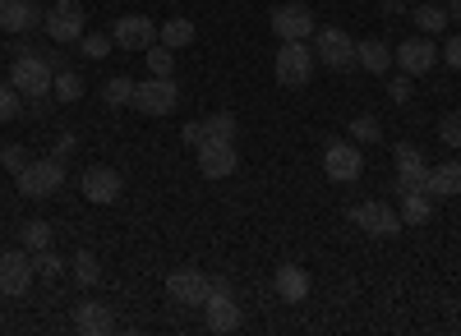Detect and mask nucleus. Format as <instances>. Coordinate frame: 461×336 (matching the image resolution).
Here are the masks:
<instances>
[{
  "mask_svg": "<svg viewBox=\"0 0 461 336\" xmlns=\"http://www.w3.org/2000/svg\"><path fill=\"white\" fill-rule=\"evenodd\" d=\"M51 79H56V69L42 51H32V56H19L10 65V88H19L28 102L32 97H51Z\"/></svg>",
  "mask_w": 461,
  "mask_h": 336,
  "instance_id": "f257e3e1",
  "label": "nucleus"
},
{
  "mask_svg": "<svg viewBox=\"0 0 461 336\" xmlns=\"http://www.w3.org/2000/svg\"><path fill=\"white\" fill-rule=\"evenodd\" d=\"M314 69H319V60L304 42H282V51L273 56V74H277L282 88H304L314 79Z\"/></svg>",
  "mask_w": 461,
  "mask_h": 336,
  "instance_id": "f03ea898",
  "label": "nucleus"
},
{
  "mask_svg": "<svg viewBox=\"0 0 461 336\" xmlns=\"http://www.w3.org/2000/svg\"><path fill=\"white\" fill-rule=\"evenodd\" d=\"M14 180H19V194L23 199H51V194H60V184H65V162L60 157L28 162Z\"/></svg>",
  "mask_w": 461,
  "mask_h": 336,
  "instance_id": "7ed1b4c3",
  "label": "nucleus"
},
{
  "mask_svg": "<svg viewBox=\"0 0 461 336\" xmlns=\"http://www.w3.org/2000/svg\"><path fill=\"white\" fill-rule=\"evenodd\" d=\"M176 102H180L176 74H171V79H158V74H148L143 84H134V111H139V116H171Z\"/></svg>",
  "mask_w": 461,
  "mask_h": 336,
  "instance_id": "20e7f679",
  "label": "nucleus"
},
{
  "mask_svg": "<svg viewBox=\"0 0 461 336\" xmlns=\"http://www.w3.org/2000/svg\"><path fill=\"white\" fill-rule=\"evenodd\" d=\"M351 221H356L365 235H374V240H393V235L402 231V212H397L393 203H378V199L356 203V208H351Z\"/></svg>",
  "mask_w": 461,
  "mask_h": 336,
  "instance_id": "39448f33",
  "label": "nucleus"
},
{
  "mask_svg": "<svg viewBox=\"0 0 461 336\" xmlns=\"http://www.w3.org/2000/svg\"><path fill=\"white\" fill-rule=\"evenodd\" d=\"M314 60L328 69H356V37L341 32V28H319L314 32Z\"/></svg>",
  "mask_w": 461,
  "mask_h": 336,
  "instance_id": "423d86ee",
  "label": "nucleus"
},
{
  "mask_svg": "<svg viewBox=\"0 0 461 336\" xmlns=\"http://www.w3.org/2000/svg\"><path fill=\"white\" fill-rule=\"evenodd\" d=\"M42 28H47L51 42H60V47L79 42V37H84V5H79V0H56V5L42 14Z\"/></svg>",
  "mask_w": 461,
  "mask_h": 336,
  "instance_id": "0eeeda50",
  "label": "nucleus"
},
{
  "mask_svg": "<svg viewBox=\"0 0 461 336\" xmlns=\"http://www.w3.org/2000/svg\"><path fill=\"white\" fill-rule=\"evenodd\" d=\"M203 314H208V327L212 332H236L240 327V305L230 286L221 277H208V300H203Z\"/></svg>",
  "mask_w": 461,
  "mask_h": 336,
  "instance_id": "6e6552de",
  "label": "nucleus"
},
{
  "mask_svg": "<svg viewBox=\"0 0 461 336\" xmlns=\"http://www.w3.org/2000/svg\"><path fill=\"white\" fill-rule=\"evenodd\" d=\"M323 171H328V180H337V184H356V180H360V171H365L360 143H356V138H337V143H328V153H323Z\"/></svg>",
  "mask_w": 461,
  "mask_h": 336,
  "instance_id": "1a4fd4ad",
  "label": "nucleus"
},
{
  "mask_svg": "<svg viewBox=\"0 0 461 336\" xmlns=\"http://www.w3.org/2000/svg\"><path fill=\"white\" fill-rule=\"evenodd\" d=\"M167 295H171V305H180V309H203V300H208V272H199V268L167 272Z\"/></svg>",
  "mask_w": 461,
  "mask_h": 336,
  "instance_id": "9d476101",
  "label": "nucleus"
},
{
  "mask_svg": "<svg viewBox=\"0 0 461 336\" xmlns=\"http://www.w3.org/2000/svg\"><path fill=\"white\" fill-rule=\"evenodd\" d=\"M267 28H273L282 42H304V37L314 32V14H310V5H300V0H286V5H277L267 14Z\"/></svg>",
  "mask_w": 461,
  "mask_h": 336,
  "instance_id": "9b49d317",
  "label": "nucleus"
},
{
  "mask_svg": "<svg viewBox=\"0 0 461 336\" xmlns=\"http://www.w3.org/2000/svg\"><path fill=\"white\" fill-rule=\"evenodd\" d=\"M111 42L121 51H148L152 42H158V23H152L148 14H121L111 23Z\"/></svg>",
  "mask_w": 461,
  "mask_h": 336,
  "instance_id": "f8f14e48",
  "label": "nucleus"
},
{
  "mask_svg": "<svg viewBox=\"0 0 461 336\" xmlns=\"http://www.w3.org/2000/svg\"><path fill=\"white\" fill-rule=\"evenodd\" d=\"M32 258L23 249H5L0 253V295H10V300H19V295H28L32 286Z\"/></svg>",
  "mask_w": 461,
  "mask_h": 336,
  "instance_id": "ddd939ff",
  "label": "nucleus"
},
{
  "mask_svg": "<svg viewBox=\"0 0 461 336\" xmlns=\"http://www.w3.org/2000/svg\"><path fill=\"white\" fill-rule=\"evenodd\" d=\"M393 65L402 74H411V79H420V74H429L438 65V47L429 42V37H406V42L393 51Z\"/></svg>",
  "mask_w": 461,
  "mask_h": 336,
  "instance_id": "4468645a",
  "label": "nucleus"
},
{
  "mask_svg": "<svg viewBox=\"0 0 461 336\" xmlns=\"http://www.w3.org/2000/svg\"><path fill=\"white\" fill-rule=\"evenodd\" d=\"M79 190H84L88 203H115V199H121V190H125V175L115 171V166H88L84 180H79Z\"/></svg>",
  "mask_w": 461,
  "mask_h": 336,
  "instance_id": "2eb2a0df",
  "label": "nucleus"
},
{
  "mask_svg": "<svg viewBox=\"0 0 461 336\" xmlns=\"http://www.w3.org/2000/svg\"><path fill=\"white\" fill-rule=\"evenodd\" d=\"M429 180V162L415 143H397V194H411V190H425Z\"/></svg>",
  "mask_w": 461,
  "mask_h": 336,
  "instance_id": "dca6fc26",
  "label": "nucleus"
},
{
  "mask_svg": "<svg viewBox=\"0 0 461 336\" xmlns=\"http://www.w3.org/2000/svg\"><path fill=\"white\" fill-rule=\"evenodd\" d=\"M236 166H240L236 143H212V138H203V143H199V171H203L208 180H226V175H236Z\"/></svg>",
  "mask_w": 461,
  "mask_h": 336,
  "instance_id": "f3484780",
  "label": "nucleus"
},
{
  "mask_svg": "<svg viewBox=\"0 0 461 336\" xmlns=\"http://www.w3.org/2000/svg\"><path fill=\"white\" fill-rule=\"evenodd\" d=\"M37 23H42V5H37V0H0V28L5 32L23 37Z\"/></svg>",
  "mask_w": 461,
  "mask_h": 336,
  "instance_id": "a211bd4d",
  "label": "nucleus"
},
{
  "mask_svg": "<svg viewBox=\"0 0 461 336\" xmlns=\"http://www.w3.org/2000/svg\"><path fill=\"white\" fill-rule=\"evenodd\" d=\"M273 290H277V300H286V305H304V295H310V272H304L300 263H282L273 272Z\"/></svg>",
  "mask_w": 461,
  "mask_h": 336,
  "instance_id": "6ab92c4d",
  "label": "nucleus"
},
{
  "mask_svg": "<svg viewBox=\"0 0 461 336\" xmlns=\"http://www.w3.org/2000/svg\"><path fill=\"white\" fill-rule=\"evenodd\" d=\"M74 332H84V336H111L115 332V314L102 300H84L79 309H74Z\"/></svg>",
  "mask_w": 461,
  "mask_h": 336,
  "instance_id": "aec40b11",
  "label": "nucleus"
},
{
  "mask_svg": "<svg viewBox=\"0 0 461 336\" xmlns=\"http://www.w3.org/2000/svg\"><path fill=\"white\" fill-rule=\"evenodd\" d=\"M425 194H434V203H438V199H456V194H461V162H443V166H429Z\"/></svg>",
  "mask_w": 461,
  "mask_h": 336,
  "instance_id": "412c9836",
  "label": "nucleus"
},
{
  "mask_svg": "<svg viewBox=\"0 0 461 336\" xmlns=\"http://www.w3.org/2000/svg\"><path fill=\"white\" fill-rule=\"evenodd\" d=\"M356 65L369 69V74H388V69H393V47L378 42V37H369V42H356Z\"/></svg>",
  "mask_w": 461,
  "mask_h": 336,
  "instance_id": "4be33fe9",
  "label": "nucleus"
},
{
  "mask_svg": "<svg viewBox=\"0 0 461 336\" xmlns=\"http://www.w3.org/2000/svg\"><path fill=\"white\" fill-rule=\"evenodd\" d=\"M402 199V226H425V221L434 217V194H425V190H411V194H397Z\"/></svg>",
  "mask_w": 461,
  "mask_h": 336,
  "instance_id": "5701e85b",
  "label": "nucleus"
},
{
  "mask_svg": "<svg viewBox=\"0 0 461 336\" xmlns=\"http://www.w3.org/2000/svg\"><path fill=\"white\" fill-rule=\"evenodd\" d=\"M158 42H162V47H171V51H180V47H194V19H185V14L167 19V23L158 28Z\"/></svg>",
  "mask_w": 461,
  "mask_h": 336,
  "instance_id": "b1692460",
  "label": "nucleus"
},
{
  "mask_svg": "<svg viewBox=\"0 0 461 336\" xmlns=\"http://www.w3.org/2000/svg\"><path fill=\"white\" fill-rule=\"evenodd\" d=\"M51 97L56 102H79L84 97V79H79V74H74V69H56V79H51Z\"/></svg>",
  "mask_w": 461,
  "mask_h": 336,
  "instance_id": "393cba45",
  "label": "nucleus"
},
{
  "mask_svg": "<svg viewBox=\"0 0 461 336\" xmlns=\"http://www.w3.org/2000/svg\"><path fill=\"white\" fill-rule=\"evenodd\" d=\"M411 19H415V28L425 32V37H434V32L447 28V5H415Z\"/></svg>",
  "mask_w": 461,
  "mask_h": 336,
  "instance_id": "a878e982",
  "label": "nucleus"
},
{
  "mask_svg": "<svg viewBox=\"0 0 461 336\" xmlns=\"http://www.w3.org/2000/svg\"><path fill=\"white\" fill-rule=\"evenodd\" d=\"M143 60H148V74H158V79H171V74H176V51L162 47V42H152L143 51Z\"/></svg>",
  "mask_w": 461,
  "mask_h": 336,
  "instance_id": "bb28decb",
  "label": "nucleus"
},
{
  "mask_svg": "<svg viewBox=\"0 0 461 336\" xmlns=\"http://www.w3.org/2000/svg\"><path fill=\"white\" fill-rule=\"evenodd\" d=\"M203 138H212V143H236V116H230V111H217V116H208V120H203Z\"/></svg>",
  "mask_w": 461,
  "mask_h": 336,
  "instance_id": "cd10ccee",
  "label": "nucleus"
},
{
  "mask_svg": "<svg viewBox=\"0 0 461 336\" xmlns=\"http://www.w3.org/2000/svg\"><path fill=\"white\" fill-rule=\"evenodd\" d=\"M102 102H106L111 111L134 106V84L125 79V74H121V79H106V84H102Z\"/></svg>",
  "mask_w": 461,
  "mask_h": 336,
  "instance_id": "c85d7f7f",
  "label": "nucleus"
},
{
  "mask_svg": "<svg viewBox=\"0 0 461 336\" xmlns=\"http://www.w3.org/2000/svg\"><path fill=\"white\" fill-rule=\"evenodd\" d=\"M74 281H79V286H97V281H102V263H97V253H88V249L74 253Z\"/></svg>",
  "mask_w": 461,
  "mask_h": 336,
  "instance_id": "c756f323",
  "label": "nucleus"
},
{
  "mask_svg": "<svg viewBox=\"0 0 461 336\" xmlns=\"http://www.w3.org/2000/svg\"><path fill=\"white\" fill-rule=\"evenodd\" d=\"M32 272L42 277V281H60V272H65V263L51 253V249H32Z\"/></svg>",
  "mask_w": 461,
  "mask_h": 336,
  "instance_id": "7c9ffc66",
  "label": "nucleus"
},
{
  "mask_svg": "<svg viewBox=\"0 0 461 336\" xmlns=\"http://www.w3.org/2000/svg\"><path fill=\"white\" fill-rule=\"evenodd\" d=\"M19 240H23V249H51L56 231L47 226V221H28V226L19 231Z\"/></svg>",
  "mask_w": 461,
  "mask_h": 336,
  "instance_id": "2f4dec72",
  "label": "nucleus"
},
{
  "mask_svg": "<svg viewBox=\"0 0 461 336\" xmlns=\"http://www.w3.org/2000/svg\"><path fill=\"white\" fill-rule=\"evenodd\" d=\"M79 42H84V56H88V60H106L111 47H115V42H111V32H84Z\"/></svg>",
  "mask_w": 461,
  "mask_h": 336,
  "instance_id": "473e14b6",
  "label": "nucleus"
},
{
  "mask_svg": "<svg viewBox=\"0 0 461 336\" xmlns=\"http://www.w3.org/2000/svg\"><path fill=\"white\" fill-rule=\"evenodd\" d=\"M346 129H351V138H356V143H378V138H383V125H378L374 116H356Z\"/></svg>",
  "mask_w": 461,
  "mask_h": 336,
  "instance_id": "72a5a7b5",
  "label": "nucleus"
},
{
  "mask_svg": "<svg viewBox=\"0 0 461 336\" xmlns=\"http://www.w3.org/2000/svg\"><path fill=\"white\" fill-rule=\"evenodd\" d=\"M23 93L19 88H10V84H0V125H10L19 111H23V102H19Z\"/></svg>",
  "mask_w": 461,
  "mask_h": 336,
  "instance_id": "f704fd0d",
  "label": "nucleus"
},
{
  "mask_svg": "<svg viewBox=\"0 0 461 336\" xmlns=\"http://www.w3.org/2000/svg\"><path fill=\"white\" fill-rule=\"evenodd\" d=\"M32 157H28V147H19V143H10V147H0V166H5L10 175H19L23 166H28Z\"/></svg>",
  "mask_w": 461,
  "mask_h": 336,
  "instance_id": "c9c22d12",
  "label": "nucleus"
},
{
  "mask_svg": "<svg viewBox=\"0 0 461 336\" xmlns=\"http://www.w3.org/2000/svg\"><path fill=\"white\" fill-rule=\"evenodd\" d=\"M438 138H443L447 147H461V111H452V116L438 120Z\"/></svg>",
  "mask_w": 461,
  "mask_h": 336,
  "instance_id": "e433bc0d",
  "label": "nucleus"
},
{
  "mask_svg": "<svg viewBox=\"0 0 461 336\" xmlns=\"http://www.w3.org/2000/svg\"><path fill=\"white\" fill-rule=\"evenodd\" d=\"M388 97H393L397 106H406V102H411V74H402V79H393V84H388Z\"/></svg>",
  "mask_w": 461,
  "mask_h": 336,
  "instance_id": "4c0bfd02",
  "label": "nucleus"
},
{
  "mask_svg": "<svg viewBox=\"0 0 461 336\" xmlns=\"http://www.w3.org/2000/svg\"><path fill=\"white\" fill-rule=\"evenodd\" d=\"M438 60H447L452 69H461V37H447V47L438 51Z\"/></svg>",
  "mask_w": 461,
  "mask_h": 336,
  "instance_id": "58836bf2",
  "label": "nucleus"
},
{
  "mask_svg": "<svg viewBox=\"0 0 461 336\" xmlns=\"http://www.w3.org/2000/svg\"><path fill=\"white\" fill-rule=\"evenodd\" d=\"M180 138H185V147H199V143H203V120H189V125L180 129Z\"/></svg>",
  "mask_w": 461,
  "mask_h": 336,
  "instance_id": "ea45409f",
  "label": "nucleus"
},
{
  "mask_svg": "<svg viewBox=\"0 0 461 336\" xmlns=\"http://www.w3.org/2000/svg\"><path fill=\"white\" fill-rule=\"evenodd\" d=\"M69 153H74V134H60V138H56V157L65 162Z\"/></svg>",
  "mask_w": 461,
  "mask_h": 336,
  "instance_id": "a19ab883",
  "label": "nucleus"
},
{
  "mask_svg": "<svg viewBox=\"0 0 461 336\" xmlns=\"http://www.w3.org/2000/svg\"><path fill=\"white\" fill-rule=\"evenodd\" d=\"M383 10H388V14H402V10H406V0H383Z\"/></svg>",
  "mask_w": 461,
  "mask_h": 336,
  "instance_id": "79ce46f5",
  "label": "nucleus"
},
{
  "mask_svg": "<svg viewBox=\"0 0 461 336\" xmlns=\"http://www.w3.org/2000/svg\"><path fill=\"white\" fill-rule=\"evenodd\" d=\"M447 19H461V0H452V5H447Z\"/></svg>",
  "mask_w": 461,
  "mask_h": 336,
  "instance_id": "37998d69",
  "label": "nucleus"
}]
</instances>
